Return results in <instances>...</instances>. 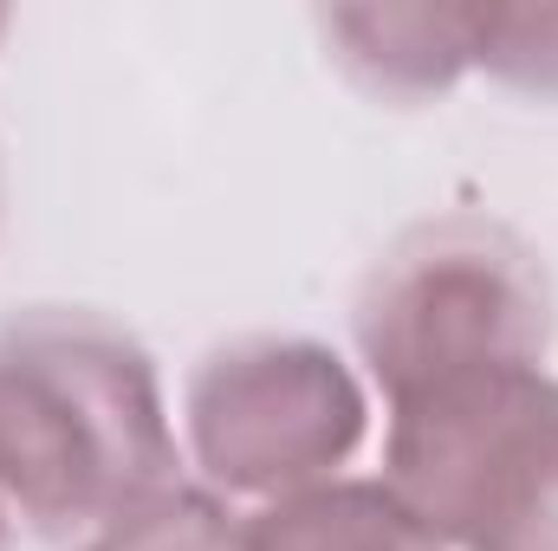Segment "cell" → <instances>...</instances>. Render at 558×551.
<instances>
[{
  "label": "cell",
  "instance_id": "obj_11",
  "mask_svg": "<svg viewBox=\"0 0 558 551\" xmlns=\"http://www.w3.org/2000/svg\"><path fill=\"white\" fill-rule=\"evenodd\" d=\"M7 26H13V13H7V7H0V39H7Z\"/></svg>",
  "mask_w": 558,
  "mask_h": 551
},
{
  "label": "cell",
  "instance_id": "obj_9",
  "mask_svg": "<svg viewBox=\"0 0 558 551\" xmlns=\"http://www.w3.org/2000/svg\"><path fill=\"white\" fill-rule=\"evenodd\" d=\"M461 551H558V428L494 487Z\"/></svg>",
  "mask_w": 558,
  "mask_h": 551
},
{
  "label": "cell",
  "instance_id": "obj_8",
  "mask_svg": "<svg viewBox=\"0 0 558 551\" xmlns=\"http://www.w3.org/2000/svg\"><path fill=\"white\" fill-rule=\"evenodd\" d=\"M468 72L520 98H558V7H468Z\"/></svg>",
  "mask_w": 558,
  "mask_h": 551
},
{
  "label": "cell",
  "instance_id": "obj_1",
  "mask_svg": "<svg viewBox=\"0 0 558 551\" xmlns=\"http://www.w3.org/2000/svg\"><path fill=\"white\" fill-rule=\"evenodd\" d=\"M182 441L156 357L98 305L0 318V506L52 546H78L162 493Z\"/></svg>",
  "mask_w": 558,
  "mask_h": 551
},
{
  "label": "cell",
  "instance_id": "obj_7",
  "mask_svg": "<svg viewBox=\"0 0 558 551\" xmlns=\"http://www.w3.org/2000/svg\"><path fill=\"white\" fill-rule=\"evenodd\" d=\"M72 551H254V532H247V513L221 500L215 487L169 480L162 493L85 532Z\"/></svg>",
  "mask_w": 558,
  "mask_h": 551
},
{
  "label": "cell",
  "instance_id": "obj_10",
  "mask_svg": "<svg viewBox=\"0 0 558 551\" xmlns=\"http://www.w3.org/2000/svg\"><path fill=\"white\" fill-rule=\"evenodd\" d=\"M13 546V513H7V506H0V551Z\"/></svg>",
  "mask_w": 558,
  "mask_h": 551
},
{
  "label": "cell",
  "instance_id": "obj_4",
  "mask_svg": "<svg viewBox=\"0 0 558 551\" xmlns=\"http://www.w3.org/2000/svg\"><path fill=\"white\" fill-rule=\"evenodd\" d=\"M558 428L553 370H481L390 403L384 487L448 551L468 546L494 487Z\"/></svg>",
  "mask_w": 558,
  "mask_h": 551
},
{
  "label": "cell",
  "instance_id": "obj_3",
  "mask_svg": "<svg viewBox=\"0 0 558 551\" xmlns=\"http://www.w3.org/2000/svg\"><path fill=\"white\" fill-rule=\"evenodd\" d=\"M371 434L364 377L305 331H234L182 377L175 441L202 487L260 500L338 480Z\"/></svg>",
  "mask_w": 558,
  "mask_h": 551
},
{
  "label": "cell",
  "instance_id": "obj_6",
  "mask_svg": "<svg viewBox=\"0 0 558 551\" xmlns=\"http://www.w3.org/2000/svg\"><path fill=\"white\" fill-rule=\"evenodd\" d=\"M254 551H448L384 480H325L247 513Z\"/></svg>",
  "mask_w": 558,
  "mask_h": 551
},
{
  "label": "cell",
  "instance_id": "obj_2",
  "mask_svg": "<svg viewBox=\"0 0 558 551\" xmlns=\"http://www.w3.org/2000/svg\"><path fill=\"white\" fill-rule=\"evenodd\" d=\"M553 331L546 254L474 208L403 228L351 298V344L384 409L481 370H546Z\"/></svg>",
  "mask_w": 558,
  "mask_h": 551
},
{
  "label": "cell",
  "instance_id": "obj_5",
  "mask_svg": "<svg viewBox=\"0 0 558 551\" xmlns=\"http://www.w3.org/2000/svg\"><path fill=\"white\" fill-rule=\"evenodd\" d=\"M325 59L377 105H435L468 78V7H331Z\"/></svg>",
  "mask_w": 558,
  "mask_h": 551
}]
</instances>
